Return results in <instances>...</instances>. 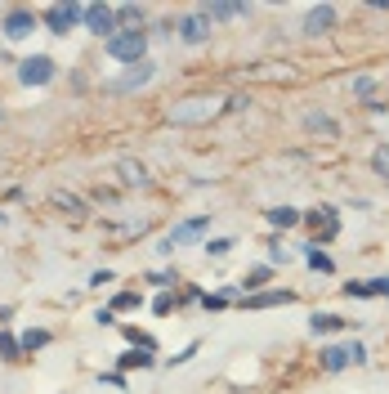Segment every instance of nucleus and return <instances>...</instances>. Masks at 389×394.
Returning <instances> with one entry per match:
<instances>
[{
    "label": "nucleus",
    "mask_w": 389,
    "mask_h": 394,
    "mask_svg": "<svg viewBox=\"0 0 389 394\" xmlns=\"http://www.w3.org/2000/svg\"><path fill=\"white\" fill-rule=\"evenodd\" d=\"M103 50H108V59H121V63H144L148 54V32L144 27H126V32H117L112 41H103Z\"/></svg>",
    "instance_id": "f257e3e1"
},
{
    "label": "nucleus",
    "mask_w": 389,
    "mask_h": 394,
    "mask_svg": "<svg viewBox=\"0 0 389 394\" xmlns=\"http://www.w3.org/2000/svg\"><path fill=\"white\" fill-rule=\"evenodd\" d=\"M215 103L211 99H184V103H175V108H170V121H175V126H202V121H211L215 117Z\"/></svg>",
    "instance_id": "f03ea898"
},
{
    "label": "nucleus",
    "mask_w": 389,
    "mask_h": 394,
    "mask_svg": "<svg viewBox=\"0 0 389 394\" xmlns=\"http://www.w3.org/2000/svg\"><path fill=\"white\" fill-rule=\"evenodd\" d=\"M41 18H45V27H50L54 36H68L72 27H77L81 18H85V5H72V0H68V5H50Z\"/></svg>",
    "instance_id": "7ed1b4c3"
},
{
    "label": "nucleus",
    "mask_w": 389,
    "mask_h": 394,
    "mask_svg": "<svg viewBox=\"0 0 389 394\" xmlns=\"http://www.w3.org/2000/svg\"><path fill=\"white\" fill-rule=\"evenodd\" d=\"M54 72H59V68H54L50 54H32V59L18 63V81H23V86H50Z\"/></svg>",
    "instance_id": "20e7f679"
},
{
    "label": "nucleus",
    "mask_w": 389,
    "mask_h": 394,
    "mask_svg": "<svg viewBox=\"0 0 389 394\" xmlns=\"http://www.w3.org/2000/svg\"><path fill=\"white\" fill-rule=\"evenodd\" d=\"M349 363H367V350L358 341H349V345H327L322 350V368L327 372H345Z\"/></svg>",
    "instance_id": "39448f33"
},
{
    "label": "nucleus",
    "mask_w": 389,
    "mask_h": 394,
    "mask_svg": "<svg viewBox=\"0 0 389 394\" xmlns=\"http://www.w3.org/2000/svg\"><path fill=\"white\" fill-rule=\"evenodd\" d=\"M157 77V68H153V63H135V68H130L126 72V77H112L108 81V86H103V90H108V95H130V90H139V86H148V81H153Z\"/></svg>",
    "instance_id": "423d86ee"
},
{
    "label": "nucleus",
    "mask_w": 389,
    "mask_h": 394,
    "mask_svg": "<svg viewBox=\"0 0 389 394\" xmlns=\"http://www.w3.org/2000/svg\"><path fill=\"white\" fill-rule=\"evenodd\" d=\"M206 229H211V215H197V220H184V224H179V229H170V238H161V256H170V251H175V247H184V242H193L197 238V233H206Z\"/></svg>",
    "instance_id": "0eeeda50"
},
{
    "label": "nucleus",
    "mask_w": 389,
    "mask_h": 394,
    "mask_svg": "<svg viewBox=\"0 0 389 394\" xmlns=\"http://www.w3.org/2000/svg\"><path fill=\"white\" fill-rule=\"evenodd\" d=\"M36 23H41V18H36L32 9H23V5H18V9H9V14H5V23H0V32H5L9 41H27V36L36 32Z\"/></svg>",
    "instance_id": "6e6552de"
},
{
    "label": "nucleus",
    "mask_w": 389,
    "mask_h": 394,
    "mask_svg": "<svg viewBox=\"0 0 389 394\" xmlns=\"http://www.w3.org/2000/svg\"><path fill=\"white\" fill-rule=\"evenodd\" d=\"M179 41H184V45L211 41V18H206V9H193V14L179 18Z\"/></svg>",
    "instance_id": "1a4fd4ad"
},
{
    "label": "nucleus",
    "mask_w": 389,
    "mask_h": 394,
    "mask_svg": "<svg viewBox=\"0 0 389 394\" xmlns=\"http://www.w3.org/2000/svg\"><path fill=\"white\" fill-rule=\"evenodd\" d=\"M85 27H90L94 36H117V9H108V5H85Z\"/></svg>",
    "instance_id": "9d476101"
},
{
    "label": "nucleus",
    "mask_w": 389,
    "mask_h": 394,
    "mask_svg": "<svg viewBox=\"0 0 389 394\" xmlns=\"http://www.w3.org/2000/svg\"><path fill=\"white\" fill-rule=\"evenodd\" d=\"M305 220L318 229V242H313V247H322V242H331V238L340 233V220H336V211H331V206H313V211H305Z\"/></svg>",
    "instance_id": "9b49d317"
},
{
    "label": "nucleus",
    "mask_w": 389,
    "mask_h": 394,
    "mask_svg": "<svg viewBox=\"0 0 389 394\" xmlns=\"http://www.w3.org/2000/svg\"><path fill=\"white\" fill-rule=\"evenodd\" d=\"M331 27H336V5H313L305 14V27H300V32L305 36H327Z\"/></svg>",
    "instance_id": "f8f14e48"
},
{
    "label": "nucleus",
    "mask_w": 389,
    "mask_h": 394,
    "mask_svg": "<svg viewBox=\"0 0 389 394\" xmlns=\"http://www.w3.org/2000/svg\"><path fill=\"white\" fill-rule=\"evenodd\" d=\"M117 171H121V184H130V189H144V184H153V180H148V171H144V162H130V157H121Z\"/></svg>",
    "instance_id": "ddd939ff"
},
{
    "label": "nucleus",
    "mask_w": 389,
    "mask_h": 394,
    "mask_svg": "<svg viewBox=\"0 0 389 394\" xmlns=\"http://www.w3.org/2000/svg\"><path fill=\"white\" fill-rule=\"evenodd\" d=\"M296 292H255L246 296V309H273V305H291Z\"/></svg>",
    "instance_id": "4468645a"
},
{
    "label": "nucleus",
    "mask_w": 389,
    "mask_h": 394,
    "mask_svg": "<svg viewBox=\"0 0 389 394\" xmlns=\"http://www.w3.org/2000/svg\"><path fill=\"white\" fill-rule=\"evenodd\" d=\"M264 220H269L273 229H296V224L305 220V215H300L296 206H273V211H264Z\"/></svg>",
    "instance_id": "2eb2a0df"
},
{
    "label": "nucleus",
    "mask_w": 389,
    "mask_h": 394,
    "mask_svg": "<svg viewBox=\"0 0 389 394\" xmlns=\"http://www.w3.org/2000/svg\"><path fill=\"white\" fill-rule=\"evenodd\" d=\"M305 130H313V135H327V139L340 135V126L327 117V112H309V117H305Z\"/></svg>",
    "instance_id": "dca6fc26"
},
{
    "label": "nucleus",
    "mask_w": 389,
    "mask_h": 394,
    "mask_svg": "<svg viewBox=\"0 0 389 394\" xmlns=\"http://www.w3.org/2000/svg\"><path fill=\"white\" fill-rule=\"evenodd\" d=\"M309 327H313L318 336H327V332H340V327H349V318H340V314H313Z\"/></svg>",
    "instance_id": "f3484780"
},
{
    "label": "nucleus",
    "mask_w": 389,
    "mask_h": 394,
    "mask_svg": "<svg viewBox=\"0 0 389 394\" xmlns=\"http://www.w3.org/2000/svg\"><path fill=\"white\" fill-rule=\"evenodd\" d=\"M251 5H206V18L211 23H224V18H242Z\"/></svg>",
    "instance_id": "a211bd4d"
},
{
    "label": "nucleus",
    "mask_w": 389,
    "mask_h": 394,
    "mask_svg": "<svg viewBox=\"0 0 389 394\" xmlns=\"http://www.w3.org/2000/svg\"><path fill=\"white\" fill-rule=\"evenodd\" d=\"M0 359H5V363H18V359H23V341H18V336H9V332H0Z\"/></svg>",
    "instance_id": "6ab92c4d"
},
{
    "label": "nucleus",
    "mask_w": 389,
    "mask_h": 394,
    "mask_svg": "<svg viewBox=\"0 0 389 394\" xmlns=\"http://www.w3.org/2000/svg\"><path fill=\"white\" fill-rule=\"evenodd\" d=\"M305 260H309V269H318V274H331V269H336V265H331V256H327V251H318L313 242L305 247Z\"/></svg>",
    "instance_id": "aec40b11"
},
{
    "label": "nucleus",
    "mask_w": 389,
    "mask_h": 394,
    "mask_svg": "<svg viewBox=\"0 0 389 394\" xmlns=\"http://www.w3.org/2000/svg\"><path fill=\"white\" fill-rule=\"evenodd\" d=\"M18 341H23V350L32 354V350H45V345H50V332H45V327H32V332H23Z\"/></svg>",
    "instance_id": "412c9836"
},
{
    "label": "nucleus",
    "mask_w": 389,
    "mask_h": 394,
    "mask_svg": "<svg viewBox=\"0 0 389 394\" xmlns=\"http://www.w3.org/2000/svg\"><path fill=\"white\" fill-rule=\"evenodd\" d=\"M54 206H63V211H68V215H85V202H81V197L77 193H54Z\"/></svg>",
    "instance_id": "4be33fe9"
},
{
    "label": "nucleus",
    "mask_w": 389,
    "mask_h": 394,
    "mask_svg": "<svg viewBox=\"0 0 389 394\" xmlns=\"http://www.w3.org/2000/svg\"><path fill=\"white\" fill-rule=\"evenodd\" d=\"M121 332H126V341H130V345H139L144 354H153V350H157V341H153L148 332H139V327H121Z\"/></svg>",
    "instance_id": "5701e85b"
},
{
    "label": "nucleus",
    "mask_w": 389,
    "mask_h": 394,
    "mask_svg": "<svg viewBox=\"0 0 389 394\" xmlns=\"http://www.w3.org/2000/svg\"><path fill=\"white\" fill-rule=\"evenodd\" d=\"M372 171H376V175H381V180L389 184V144H381V148L372 153Z\"/></svg>",
    "instance_id": "b1692460"
},
{
    "label": "nucleus",
    "mask_w": 389,
    "mask_h": 394,
    "mask_svg": "<svg viewBox=\"0 0 389 394\" xmlns=\"http://www.w3.org/2000/svg\"><path fill=\"white\" fill-rule=\"evenodd\" d=\"M264 283H269V265H260V269H251V274H246L242 278V287H246V292H260V287Z\"/></svg>",
    "instance_id": "393cba45"
},
{
    "label": "nucleus",
    "mask_w": 389,
    "mask_h": 394,
    "mask_svg": "<svg viewBox=\"0 0 389 394\" xmlns=\"http://www.w3.org/2000/svg\"><path fill=\"white\" fill-rule=\"evenodd\" d=\"M237 247V242L233 238H211V242H206V256H215V260H224V256H229V251Z\"/></svg>",
    "instance_id": "a878e982"
},
{
    "label": "nucleus",
    "mask_w": 389,
    "mask_h": 394,
    "mask_svg": "<svg viewBox=\"0 0 389 394\" xmlns=\"http://www.w3.org/2000/svg\"><path fill=\"white\" fill-rule=\"evenodd\" d=\"M117 18H121V23H144V5H117Z\"/></svg>",
    "instance_id": "bb28decb"
},
{
    "label": "nucleus",
    "mask_w": 389,
    "mask_h": 394,
    "mask_svg": "<svg viewBox=\"0 0 389 394\" xmlns=\"http://www.w3.org/2000/svg\"><path fill=\"white\" fill-rule=\"evenodd\" d=\"M121 368H153V354L130 350V354H121Z\"/></svg>",
    "instance_id": "cd10ccee"
},
{
    "label": "nucleus",
    "mask_w": 389,
    "mask_h": 394,
    "mask_svg": "<svg viewBox=\"0 0 389 394\" xmlns=\"http://www.w3.org/2000/svg\"><path fill=\"white\" fill-rule=\"evenodd\" d=\"M363 287H367V300H372V296H389V274L385 278H367Z\"/></svg>",
    "instance_id": "c85d7f7f"
},
{
    "label": "nucleus",
    "mask_w": 389,
    "mask_h": 394,
    "mask_svg": "<svg viewBox=\"0 0 389 394\" xmlns=\"http://www.w3.org/2000/svg\"><path fill=\"white\" fill-rule=\"evenodd\" d=\"M175 305H179V296H170V292H161V296L153 300V309H157V314H170Z\"/></svg>",
    "instance_id": "c756f323"
},
{
    "label": "nucleus",
    "mask_w": 389,
    "mask_h": 394,
    "mask_svg": "<svg viewBox=\"0 0 389 394\" xmlns=\"http://www.w3.org/2000/svg\"><path fill=\"white\" fill-rule=\"evenodd\" d=\"M112 309H139V292H121L112 300Z\"/></svg>",
    "instance_id": "7c9ffc66"
},
{
    "label": "nucleus",
    "mask_w": 389,
    "mask_h": 394,
    "mask_svg": "<svg viewBox=\"0 0 389 394\" xmlns=\"http://www.w3.org/2000/svg\"><path fill=\"white\" fill-rule=\"evenodd\" d=\"M229 300H233V292H220V296H202V305H206V309H224Z\"/></svg>",
    "instance_id": "2f4dec72"
},
{
    "label": "nucleus",
    "mask_w": 389,
    "mask_h": 394,
    "mask_svg": "<svg viewBox=\"0 0 389 394\" xmlns=\"http://www.w3.org/2000/svg\"><path fill=\"white\" fill-rule=\"evenodd\" d=\"M197 350H202V345H197V341H193V345H184V350H179V354H175V359H170V368H179V363H188V359H193V354H197Z\"/></svg>",
    "instance_id": "473e14b6"
},
{
    "label": "nucleus",
    "mask_w": 389,
    "mask_h": 394,
    "mask_svg": "<svg viewBox=\"0 0 389 394\" xmlns=\"http://www.w3.org/2000/svg\"><path fill=\"white\" fill-rule=\"evenodd\" d=\"M372 86H376L372 77H354V95H363V99H367V95H372Z\"/></svg>",
    "instance_id": "72a5a7b5"
},
{
    "label": "nucleus",
    "mask_w": 389,
    "mask_h": 394,
    "mask_svg": "<svg viewBox=\"0 0 389 394\" xmlns=\"http://www.w3.org/2000/svg\"><path fill=\"white\" fill-rule=\"evenodd\" d=\"M103 381H108L112 390H126V377H121V372H108V377H103Z\"/></svg>",
    "instance_id": "f704fd0d"
},
{
    "label": "nucleus",
    "mask_w": 389,
    "mask_h": 394,
    "mask_svg": "<svg viewBox=\"0 0 389 394\" xmlns=\"http://www.w3.org/2000/svg\"><path fill=\"white\" fill-rule=\"evenodd\" d=\"M0 224H5V211H0Z\"/></svg>",
    "instance_id": "c9c22d12"
}]
</instances>
